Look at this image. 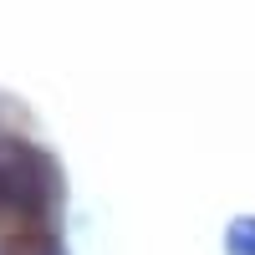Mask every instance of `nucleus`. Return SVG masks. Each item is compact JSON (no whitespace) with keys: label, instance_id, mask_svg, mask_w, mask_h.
I'll return each instance as SVG.
<instances>
[{"label":"nucleus","instance_id":"obj_1","mask_svg":"<svg viewBox=\"0 0 255 255\" xmlns=\"http://www.w3.org/2000/svg\"><path fill=\"white\" fill-rule=\"evenodd\" d=\"M56 204V174L41 148L0 138V225H41Z\"/></svg>","mask_w":255,"mask_h":255},{"label":"nucleus","instance_id":"obj_2","mask_svg":"<svg viewBox=\"0 0 255 255\" xmlns=\"http://www.w3.org/2000/svg\"><path fill=\"white\" fill-rule=\"evenodd\" d=\"M225 250L230 255H255V215H245L225 230Z\"/></svg>","mask_w":255,"mask_h":255}]
</instances>
